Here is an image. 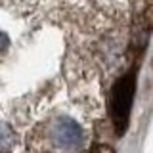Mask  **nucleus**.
<instances>
[{
	"mask_svg": "<svg viewBox=\"0 0 153 153\" xmlns=\"http://www.w3.org/2000/svg\"><path fill=\"white\" fill-rule=\"evenodd\" d=\"M48 142L56 151L75 153L82 143V130L71 119H57L48 126Z\"/></svg>",
	"mask_w": 153,
	"mask_h": 153,
	"instance_id": "nucleus-2",
	"label": "nucleus"
},
{
	"mask_svg": "<svg viewBox=\"0 0 153 153\" xmlns=\"http://www.w3.org/2000/svg\"><path fill=\"white\" fill-rule=\"evenodd\" d=\"M8 46H10V38H8V35L0 33V54L8 50Z\"/></svg>",
	"mask_w": 153,
	"mask_h": 153,
	"instance_id": "nucleus-5",
	"label": "nucleus"
},
{
	"mask_svg": "<svg viewBox=\"0 0 153 153\" xmlns=\"http://www.w3.org/2000/svg\"><path fill=\"white\" fill-rule=\"evenodd\" d=\"M13 142H16V138H13L12 128L6 123H0V153H10Z\"/></svg>",
	"mask_w": 153,
	"mask_h": 153,
	"instance_id": "nucleus-3",
	"label": "nucleus"
},
{
	"mask_svg": "<svg viewBox=\"0 0 153 153\" xmlns=\"http://www.w3.org/2000/svg\"><path fill=\"white\" fill-rule=\"evenodd\" d=\"M90 153H115V151H113L111 146H107V143H96V146H92Z\"/></svg>",
	"mask_w": 153,
	"mask_h": 153,
	"instance_id": "nucleus-4",
	"label": "nucleus"
},
{
	"mask_svg": "<svg viewBox=\"0 0 153 153\" xmlns=\"http://www.w3.org/2000/svg\"><path fill=\"white\" fill-rule=\"evenodd\" d=\"M134 92H136V73L130 71L117 80L111 92V119L117 136H123L128 128L134 103Z\"/></svg>",
	"mask_w": 153,
	"mask_h": 153,
	"instance_id": "nucleus-1",
	"label": "nucleus"
}]
</instances>
